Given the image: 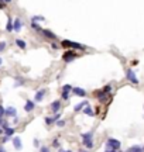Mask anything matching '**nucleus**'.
<instances>
[{"mask_svg":"<svg viewBox=\"0 0 144 152\" xmlns=\"http://www.w3.org/2000/svg\"><path fill=\"white\" fill-rule=\"evenodd\" d=\"M21 27H23V21H21L20 18H16V20H14V31L18 32L21 30Z\"/></svg>","mask_w":144,"mask_h":152,"instance_id":"ddd939ff","label":"nucleus"},{"mask_svg":"<svg viewBox=\"0 0 144 152\" xmlns=\"http://www.w3.org/2000/svg\"><path fill=\"white\" fill-rule=\"evenodd\" d=\"M31 28H34L35 31H41V30H42L40 25L37 24V21H31Z\"/></svg>","mask_w":144,"mask_h":152,"instance_id":"412c9836","label":"nucleus"},{"mask_svg":"<svg viewBox=\"0 0 144 152\" xmlns=\"http://www.w3.org/2000/svg\"><path fill=\"white\" fill-rule=\"evenodd\" d=\"M1 64H3V61H1V58H0V65H1Z\"/></svg>","mask_w":144,"mask_h":152,"instance_id":"ea45409f","label":"nucleus"},{"mask_svg":"<svg viewBox=\"0 0 144 152\" xmlns=\"http://www.w3.org/2000/svg\"><path fill=\"white\" fill-rule=\"evenodd\" d=\"M44 20H45V18H44L42 16H34L31 21H44Z\"/></svg>","mask_w":144,"mask_h":152,"instance_id":"4be33fe9","label":"nucleus"},{"mask_svg":"<svg viewBox=\"0 0 144 152\" xmlns=\"http://www.w3.org/2000/svg\"><path fill=\"white\" fill-rule=\"evenodd\" d=\"M34 109H35V103H34L32 100H27V102H25V106H24V110L27 113H30V111H32Z\"/></svg>","mask_w":144,"mask_h":152,"instance_id":"1a4fd4ad","label":"nucleus"},{"mask_svg":"<svg viewBox=\"0 0 144 152\" xmlns=\"http://www.w3.org/2000/svg\"><path fill=\"white\" fill-rule=\"evenodd\" d=\"M13 145H14V148H16V149H18V151H20V149L23 148L21 138H20V137H14V138H13Z\"/></svg>","mask_w":144,"mask_h":152,"instance_id":"9d476101","label":"nucleus"},{"mask_svg":"<svg viewBox=\"0 0 144 152\" xmlns=\"http://www.w3.org/2000/svg\"><path fill=\"white\" fill-rule=\"evenodd\" d=\"M127 152H144V149L141 146H138V145H134V146H131Z\"/></svg>","mask_w":144,"mask_h":152,"instance_id":"6ab92c4d","label":"nucleus"},{"mask_svg":"<svg viewBox=\"0 0 144 152\" xmlns=\"http://www.w3.org/2000/svg\"><path fill=\"white\" fill-rule=\"evenodd\" d=\"M52 145H54V146H58V145H59V142H58V139H54V142H52Z\"/></svg>","mask_w":144,"mask_h":152,"instance_id":"473e14b6","label":"nucleus"},{"mask_svg":"<svg viewBox=\"0 0 144 152\" xmlns=\"http://www.w3.org/2000/svg\"><path fill=\"white\" fill-rule=\"evenodd\" d=\"M16 45L18 47V48H21V49H24L25 47H27V44H25L23 40H20V38H17L16 40Z\"/></svg>","mask_w":144,"mask_h":152,"instance_id":"a211bd4d","label":"nucleus"},{"mask_svg":"<svg viewBox=\"0 0 144 152\" xmlns=\"http://www.w3.org/2000/svg\"><path fill=\"white\" fill-rule=\"evenodd\" d=\"M44 95H45V90H44V89L38 90V92L35 93V102H41V100L44 99Z\"/></svg>","mask_w":144,"mask_h":152,"instance_id":"2eb2a0df","label":"nucleus"},{"mask_svg":"<svg viewBox=\"0 0 144 152\" xmlns=\"http://www.w3.org/2000/svg\"><path fill=\"white\" fill-rule=\"evenodd\" d=\"M6 47H7V44H6V42H4V41H1V42H0V52H1V51H3V49L6 48Z\"/></svg>","mask_w":144,"mask_h":152,"instance_id":"393cba45","label":"nucleus"},{"mask_svg":"<svg viewBox=\"0 0 144 152\" xmlns=\"http://www.w3.org/2000/svg\"><path fill=\"white\" fill-rule=\"evenodd\" d=\"M3 116H4V107L0 106V117H3Z\"/></svg>","mask_w":144,"mask_h":152,"instance_id":"c756f323","label":"nucleus"},{"mask_svg":"<svg viewBox=\"0 0 144 152\" xmlns=\"http://www.w3.org/2000/svg\"><path fill=\"white\" fill-rule=\"evenodd\" d=\"M61 45L64 47V48H71V49H79V51H85L86 47L85 45H82V44H78V42H72L69 40H64L61 42Z\"/></svg>","mask_w":144,"mask_h":152,"instance_id":"f257e3e1","label":"nucleus"},{"mask_svg":"<svg viewBox=\"0 0 144 152\" xmlns=\"http://www.w3.org/2000/svg\"><path fill=\"white\" fill-rule=\"evenodd\" d=\"M4 116H7V117H17V110L14 107L8 106L7 109H4Z\"/></svg>","mask_w":144,"mask_h":152,"instance_id":"423d86ee","label":"nucleus"},{"mask_svg":"<svg viewBox=\"0 0 144 152\" xmlns=\"http://www.w3.org/2000/svg\"><path fill=\"white\" fill-rule=\"evenodd\" d=\"M106 148H110V149H119L120 148V141L114 139V138H109L106 141Z\"/></svg>","mask_w":144,"mask_h":152,"instance_id":"20e7f679","label":"nucleus"},{"mask_svg":"<svg viewBox=\"0 0 144 152\" xmlns=\"http://www.w3.org/2000/svg\"><path fill=\"white\" fill-rule=\"evenodd\" d=\"M72 92H73L76 96H80V97H85V96H86V92H85V89H82V88H73V89H72Z\"/></svg>","mask_w":144,"mask_h":152,"instance_id":"9b49d317","label":"nucleus"},{"mask_svg":"<svg viewBox=\"0 0 144 152\" xmlns=\"http://www.w3.org/2000/svg\"><path fill=\"white\" fill-rule=\"evenodd\" d=\"M0 152H6V149H4L3 146H0Z\"/></svg>","mask_w":144,"mask_h":152,"instance_id":"4c0bfd02","label":"nucleus"},{"mask_svg":"<svg viewBox=\"0 0 144 152\" xmlns=\"http://www.w3.org/2000/svg\"><path fill=\"white\" fill-rule=\"evenodd\" d=\"M92 137H93V134H92L90 131L82 134V142H83V145H85L88 149H92V148H93V139H92Z\"/></svg>","mask_w":144,"mask_h":152,"instance_id":"f03ea898","label":"nucleus"},{"mask_svg":"<svg viewBox=\"0 0 144 152\" xmlns=\"http://www.w3.org/2000/svg\"><path fill=\"white\" fill-rule=\"evenodd\" d=\"M83 113L86 114V116H89V117H93L95 116V113H93V110H92V107L90 106H85V109H83Z\"/></svg>","mask_w":144,"mask_h":152,"instance_id":"dca6fc26","label":"nucleus"},{"mask_svg":"<svg viewBox=\"0 0 144 152\" xmlns=\"http://www.w3.org/2000/svg\"><path fill=\"white\" fill-rule=\"evenodd\" d=\"M59 118H61V114H59V113H55V116H54V120L58 121Z\"/></svg>","mask_w":144,"mask_h":152,"instance_id":"c85d7f7f","label":"nucleus"},{"mask_svg":"<svg viewBox=\"0 0 144 152\" xmlns=\"http://www.w3.org/2000/svg\"><path fill=\"white\" fill-rule=\"evenodd\" d=\"M58 152H72V151H65V149H58Z\"/></svg>","mask_w":144,"mask_h":152,"instance_id":"e433bc0d","label":"nucleus"},{"mask_svg":"<svg viewBox=\"0 0 144 152\" xmlns=\"http://www.w3.org/2000/svg\"><path fill=\"white\" fill-rule=\"evenodd\" d=\"M38 144H40V141H38V139H35V141H34V145H35V146H38Z\"/></svg>","mask_w":144,"mask_h":152,"instance_id":"c9c22d12","label":"nucleus"},{"mask_svg":"<svg viewBox=\"0 0 144 152\" xmlns=\"http://www.w3.org/2000/svg\"><path fill=\"white\" fill-rule=\"evenodd\" d=\"M4 132H6V135L11 137L13 134H14V128H10V127H6L4 128Z\"/></svg>","mask_w":144,"mask_h":152,"instance_id":"aec40b11","label":"nucleus"},{"mask_svg":"<svg viewBox=\"0 0 144 152\" xmlns=\"http://www.w3.org/2000/svg\"><path fill=\"white\" fill-rule=\"evenodd\" d=\"M126 78H127L131 83H134V85H138V79H137V76L134 75V72L131 71V69H127L126 71Z\"/></svg>","mask_w":144,"mask_h":152,"instance_id":"39448f33","label":"nucleus"},{"mask_svg":"<svg viewBox=\"0 0 144 152\" xmlns=\"http://www.w3.org/2000/svg\"><path fill=\"white\" fill-rule=\"evenodd\" d=\"M6 30H7L8 32H10V31H14V21L11 20V17H8L7 25H6Z\"/></svg>","mask_w":144,"mask_h":152,"instance_id":"4468645a","label":"nucleus"},{"mask_svg":"<svg viewBox=\"0 0 144 152\" xmlns=\"http://www.w3.org/2000/svg\"><path fill=\"white\" fill-rule=\"evenodd\" d=\"M0 3H3V4H7V3H11V0H0Z\"/></svg>","mask_w":144,"mask_h":152,"instance_id":"2f4dec72","label":"nucleus"},{"mask_svg":"<svg viewBox=\"0 0 144 152\" xmlns=\"http://www.w3.org/2000/svg\"><path fill=\"white\" fill-rule=\"evenodd\" d=\"M88 102H86V100H85V102H82V103H79V104H76V106H75V111H80V110H82V109H85V106H88Z\"/></svg>","mask_w":144,"mask_h":152,"instance_id":"f3484780","label":"nucleus"},{"mask_svg":"<svg viewBox=\"0 0 144 152\" xmlns=\"http://www.w3.org/2000/svg\"><path fill=\"white\" fill-rule=\"evenodd\" d=\"M76 56L78 55H76V52L73 49H68L64 55H62V59H64L65 62H72L73 59H76Z\"/></svg>","mask_w":144,"mask_h":152,"instance_id":"7ed1b4c3","label":"nucleus"},{"mask_svg":"<svg viewBox=\"0 0 144 152\" xmlns=\"http://www.w3.org/2000/svg\"><path fill=\"white\" fill-rule=\"evenodd\" d=\"M3 131H4V130H3V127H1V125H0V134H1V132H3Z\"/></svg>","mask_w":144,"mask_h":152,"instance_id":"58836bf2","label":"nucleus"},{"mask_svg":"<svg viewBox=\"0 0 144 152\" xmlns=\"http://www.w3.org/2000/svg\"><path fill=\"white\" fill-rule=\"evenodd\" d=\"M110 90H112V86H110V85H106V86L103 88V92H104V93H107V95H109V92H110Z\"/></svg>","mask_w":144,"mask_h":152,"instance_id":"b1692460","label":"nucleus"},{"mask_svg":"<svg viewBox=\"0 0 144 152\" xmlns=\"http://www.w3.org/2000/svg\"><path fill=\"white\" fill-rule=\"evenodd\" d=\"M20 85H24V80L23 79H17L16 83H14V86H20Z\"/></svg>","mask_w":144,"mask_h":152,"instance_id":"a878e982","label":"nucleus"},{"mask_svg":"<svg viewBox=\"0 0 144 152\" xmlns=\"http://www.w3.org/2000/svg\"><path fill=\"white\" fill-rule=\"evenodd\" d=\"M41 32H42V35L45 38H48V40H56V35L52 31H49V30H41Z\"/></svg>","mask_w":144,"mask_h":152,"instance_id":"6e6552de","label":"nucleus"},{"mask_svg":"<svg viewBox=\"0 0 144 152\" xmlns=\"http://www.w3.org/2000/svg\"><path fill=\"white\" fill-rule=\"evenodd\" d=\"M59 107H61V102H59V100H55V102L51 103V110H52L54 113H58Z\"/></svg>","mask_w":144,"mask_h":152,"instance_id":"f8f14e48","label":"nucleus"},{"mask_svg":"<svg viewBox=\"0 0 144 152\" xmlns=\"http://www.w3.org/2000/svg\"><path fill=\"white\" fill-rule=\"evenodd\" d=\"M56 125H58V127H64V125H65V121L64 120H58V121H56Z\"/></svg>","mask_w":144,"mask_h":152,"instance_id":"bb28decb","label":"nucleus"},{"mask_svg":"<svg viewBox=\"0 0 144 152\" xmlns=\"http://www.w3.org/2000/svg\"><path fill=\"white\" fill-rule=\"evenodd\" d=\"M40 152H49V148H47V146H42L40 149Z\"/></svg>","mask_w":144,"mask_h":152,"instance_id":"7c9ffc66","label":"nucleus"},{"mask_svg":"<svg viewBox=\"0 0 144 152\" xmlns=\"http://www.w3.org/2000/svg\"><path fill=\"white\" fill-rule=\"evenodd\" d=\"M52 123H55L54 117H52V118H49V117H47V118H45V124H47V125H51Z\"/></svg>","mask_w":144,"mask_h":152,"instance_id":"5701e85b","label":"nucleus"},{"mask_svg":"<svg viewBox=\"0 0 144 152\" xmlns=\"http://www.w3.org/2000/svg\"><path fill=\"white\" fill-rule=\"evenodd\" d=\"M8 138H10V137H8V135H6V137H4V138H1V144H6V142H7V141H8Z\"/></svg>","mask_w":144,"mask_h":152,"instance_id":"cd10ccee","label":"nucleus"},{"mask_svg":"<svg viewBox=\"0 0 144 152\" xmlns=\"http://www.w3.org/2000/svg\"><path fill=\"white\" fill-rule=\"evenodd\" d=\"M51 48H52V49H58V45H56V44H51Z\"/></svg>","mask_w":144,"mask_h":152,"instance_id":"72a5a7b5","label":"nucleus"},{"mask_svg":"<svg viewBox=\"0 0 144 152\" xmlns=\"http://www.w3.org/2000/svg\"><path fill=\"white\" fill-rule=\"evenodd\" d=\"M82 152H89V151H82Z\"/></svg>","mask_w":144,"mask_h":152,"instance_id":"a19ab883","label":"nucleus"},{"mask_svg":"<svg viewBox=\"0 0 144 152\" xmlns=\"http://www.w3.org/2000/svg\"><path fill=\"white\" fill-rule=\"evenodd\" d=\"M71 90H72L71 85H64V88H62V99L68 100V99H69V92H71Z\"/></svg>","mask_w":144,"mask_h":152,"instance_id":"0eeeda50","label":"nucleus"},{"mask_svg":"<svg viewBox=\"0 0 144 152\" xmlns=\"http://www.w3.org/2000/svg\"><path fill=\"white\" fill-rule=\"evenodd\" d=\"M104 152H116V149H110V148H107Z\"/></svg>","mask_w":144,"mask_h":152,"instance_id":"f704fd0d","label":"nucleus"}]
</instances>
